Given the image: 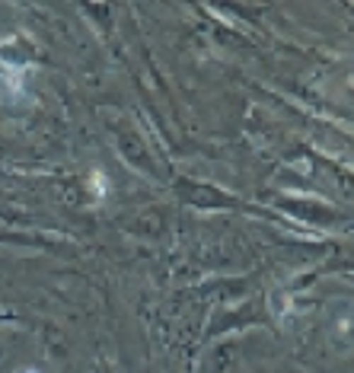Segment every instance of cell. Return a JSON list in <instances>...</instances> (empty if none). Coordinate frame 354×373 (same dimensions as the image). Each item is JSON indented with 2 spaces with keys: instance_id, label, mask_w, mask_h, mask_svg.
Returning a JSON list of instances; mask_svg holds the SVG:
<instances>
[{
  "instance_id": "1",
  "label": "cell",
  "mask_w": 354,
  "mask_h": 373,
  "mask_svg": "<svg viewBox=\"0 0 354 373\" xmlns=\"http://www.w3.org/2000/svg\"><path fill=\"white\" fill-rule=\"evenodd\" d=\"M90 192H93V198L96 201H103L105 195H109V179H105L103 169H93L90 173Z\"/></svg>"
},
{
  "instance_id": "2",
  "label": "cell",
  "mask_w": 354,
  "mask_h": 373,
  "mask_svg": "<svg viewBox=\"0 0 354 373\" xmlns=\"http://www.w3.org/2000/svg\"><path fill=\"white\" fill-rule=\"evenodd\" d=\"M29 373H35V370H29Z\"/></svg>"
}]
</instances>
